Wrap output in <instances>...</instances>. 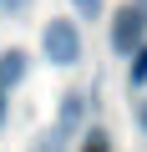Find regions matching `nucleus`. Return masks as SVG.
<instances>
[{"instance_id":"f257e3e1","label":"nucleus","mask_w":147,"mask_h":152,"mask_svg":"<svg viewBox=\"0 0 147 152\" xmlns=\"http://www.w3.org/2000/svg\"><path fill=\"white\" fill-rule=\"evenodd\" d=\"M41 46H46V56H51L56 66H76V61H81V36H76L71 20H51V26L41 31Z\"/></svg>"},{"instance_id":"f03ea898","label":"nucleus","mask_w":147,"mask_h":152,"mask_svg":"<svg viewBox=\"0 0 147 152\" xmlns=\"http://www.w3.org/2000/svg\"><path fill=\"white\" fill-rule=\"evenodd\" d=\"M142 31H147V15H142L137 5H127V10H117V26H112V46H117L122 56H132V51H137V41H142Z\"/></svg>"},{"instance_id":"7ed1b4c3","label":"nucleus","mask_w":147,"mask_h":152,"mask_svg":"<svg viewBox=\"0 0 147 152\" xmlns=\"http://www.w3.org/2000/svg\"><path fill=\"white\" fill-rule=\"evenodd\" d=\"M20 76H26V56L20 51H5V56H0V86H15Z\"/></svg>"},{"instance_id":"20e7f679","label":"nucleus","mask_w":147,"mask_h":152,"mask_svg":"<svg viewBox=\"0 0 147 152\" xmlns=\"http://www.w3.org/2000/svg\"><path fill=\"white\" fill-rule=\"evenodd\" d=\"M142 81H147V46L132 51V86H142Z\"/></svg>"},{"instance_id":"39448f33","label":"nucleus","mask_w":147,"mask_h":152,"mask_svg":"<svg viewBox=\"0 0 147 152\" xmlns=\"http://www.w3.org/2000/svg\"><path fill=\"white\" fill-rule=\"evenodd\" d=\"M71 5H76L81 15H97V10H102V0H71Z\"/></svg>"},{"instance_id":"423d86ee","label":"nucleus","mask_w":147,"mask_h":152,"mask_svg":"<svg viewBox=\"0 0 147 152\" xmlns=\"http://www.w3.org/2000/svg\"><path fill=\"white\" fill-rule=\"evenodd\" d=\"M102 142H107V137H102V132H97V137H91V147H86V152H107V147H102Z\"/></svg>"},{"instance_id":"0eeeda50","label":"nucleus","mask_w":147,"mask_h":152,"mask_svg":"<svg viewBox=\"0 0 147 152\" xmlns=\"http://www.w3.org/2000/svg\"><path fill=\"white\" fill-rule=\"evenodd\" d=\"M137 122H142V132H147V102H142V107H137Z\"/></svg>"},{"instance_id":"6e6552de","label":"nucleus","mask_w":147,"mask_h":152,"mask_svg":"<svg viewBox=\"0 0 147 152\" xmlns=\"http://www.w3.org/2000/svg\"><path fill=\"white\" fill-rule=\"evenodd\" d=\"M0 117H5V96H0Z\"/></svg>"}]
</instances>
